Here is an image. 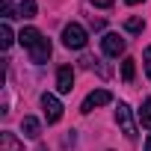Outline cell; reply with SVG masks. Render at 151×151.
Masks as SVG:
<instances>
[{
	"label": "cell",
	"mask_w": 151,
	"mask_h": 151,
	"mask_svg": "<svg viewBox=\"0 0 151 151\" xmlns=\"http://www.w3.org/2000/svg\"><path fill=\"white\" fill-rule=\"evenodd\" d=\"M86 30L80 27V24H68L65 30H62V45L68 47V50H83L86 47Z\"/></svg>",
	"instance_id": "obj_1"
},
{
	"label": "cell",
	"mask_w": 151,
	"mask_h": 151,
	"mask_svg": "<svg viewBox=\"0 0 151 151\" xmlns=\"http://www.w3.org/2000/svg\"><path fill=\"white\" fill-rule=\"evenodd\" d=\"M116 124H119V130H122L127 139H136V122H133V113H130V107L122 104V101H119V107H116Z\"/></svg>",
	"instance_id": "obj_2"
},
{
	"label": "cell",
	"mask_w": 151,
	"mask_h": 151,
	"mask_svg": "<svg viewBox=\"0 0 151 151\" xmlns=\"http://www.w3.org/2000/svg\"><path fill=\"white\" fill-rule=\"evenodd\" d=\"M42 110H45L47 124H56V122L62 119V104H59V98H56V95H50V92H45V95H42Z\"/></svg>",
	"instance_id": "obj_3"
},
{
	"label": "cell",
	"mask_w": 151,
	"mask_h": 151,
	"mask_svg": "<svg viewBox=\"0 0 151 151\" xmlns=\"http://www.w3.org/2000/svg\"><path fill=\"white\" fill-rule=\"evenodd\" d=\"M27 53H30V59L36 62V65H42V62H47L50 59V39H45V36H39L30 47H27Z\"/></svg>",
	"instance_id": "obj_4"
},
{
	"label": "cell",
	"mask_w": 151,
	"mask_h": 151,
	"mask_svg": "<svg viewBox=\"0 0 151 151\" xmlns=\"http://www.w3.org/2000/svg\"><path fill=\"white\" fill-rule=\"evenodd\" d=\"M110 101H113V92H110V89H95V92H89V95H86V101H83L80 113H92L95 107H104V104H110Z\"/></svg>",
	"instance_id": "obj_5"
},
{
	"label": "cell",
	"mask_w": 151,
	"mask_h": 151,
	"mask_svg": "<svg viewBox=\"0 0 151 151\" xmlns=\"http://www.w3.org/2000/svg\"><path fill=\"white\" fill-rule=\"evenodd\" d=\"M101 50H104L107 56H122V53H124V39H122L119 33H104Z\"/></svg>",
	"instance_id": "obj_6"
},
{
	"label": "cell",
	"mask_w": 151,
	"mask_h": 151,
	"mask_svg": "<svg viewBox=\"0 0 151 151\" xmlns=\"http://www.w3.org/2000/svg\"><path fill=\"white\" fill-rule=\"evenodd\" d=\"M71 89H74V71H71V65H62L56 71V92L59 95H68Z\"/></svg>",
	"instance_id": "obj_7"
},
{
	"label": "cell",
	"mask_w": 151,
	"mask_h": 151,
	"mask_svg": "<svg viewBox=\"0 0 151 151\" xmlns=\"http://www.w3.org/2000/svg\"><path fill=\"white\" fill-rule=\"evenodd\" d=\"M21 130H24L27 139H39V136H42V122H39L36 116H24V119H21Z\"/></svg>",
	"instance_id": "obj_8"
},
{
	"label": "cell",
	"mask_w": 151,
	"mask_h": 151,
	"mask_svg": "<svg viewBox=\"0 0 151 151\" xmlns=\"http://www.w3.org/2000/svg\"><path fill=\"white\" fill-rule=\"evenodd\" d=\"M0 151H24V142H21L15 133L3 130V133H0Z\"/></svg>",
	"instance_id": "obj_9"
},
{
	"label": "cell",
	"mask_w": 151,
	"mask_h": 151,
	"mask_svg": "<svg viewBox=\"0 0 151 151\" xmlns=\"http://www.w3.org/2000/svg\"><path fill=\"white\" fill-rule=\"evenodd\" d=\"M133 74H136V59L124 56V59H122V80L130 83V80H133Z\"/></svg>",
	"instance_id": "obj_10"
},
{
	"label": "cell",
	"mask_w": 151,
	"mask_h": 151,
	"mask_svg": "<svg viewBox=\"0 0 151 151\" xmlns=\"http://www.w3.org/2000/svg\"><path fill=\"white\" fill-rule=\"evenodd\" d=\"M39 36H42V33H39L36 27H24V30H21V36H18V42H21L24 47H30V45H33Z\"/></svg>",
	"instance_id": "obj_11"
},
{
	"label": "cell",
	"mask_w": 151,
	"mask_h": 151,
	"mask_svg": "<svg viewBox=\"0 0 151 151\" xmlns=\"http://www.w3.org/2000/svg\"><path fill=\"white\" fill-rule=\"evenodd\" d=\"M139 124L151 130V98H145L142 107H139Z\"/></svg>",
	"instance_id": "obj_12"
},
{
	"label": "cell",
	"mask_w": 151,
	"mask_h": 151,
	"mask_svg": "<svg viewBox=\"0 0 151 151\" xmlns=\"http://www.w3.org/2000/svg\"><path fill=\"white\" fill-rule=\"evenodd\" d=\"M12 42H15V36H12L9 24L3 21V24H0V47H3V50H9V47H12Z\"/></svg>",
	"instance_id": "obj_13"
},
{
	"label": "cell",
	"mask_w": 151,
	"mask_h": 151,
	"mask_svg": "<svg viewBox=\"0 0 151 151\" xmlns=\"http://www.w3.org/2000/svg\"><path fill=\"white\" fill-rule=\"evenodd\" d=\"M18 18H36V0H24L18 9Z\"/></svg>",
	"instance_id": "obj_14"
},
{
	"label": "cell",
	"mask_w": 151,
	"mask_h": 151,
	"mask_svg": "<svg viewBox=\"0 0 151 151\" xmlns=\"http://www.w3.org/2000/svg\"><path fill=\"white\" fill-rule=\"evenodd\" d=\"M124 30H127V33H142V30H145V21L133 15V18H127V21H124Z\"/></svg>",
	"instance_id": "obj_15"
},
{
	"label": "cell",
	"mask_w": 151,
	"mask_h": 151,
	"mask_svg": "<svg viewBox=\"0 0 151 151\" xmlns=\"http://www.w3.org/2000/svg\"><path fill=\"white\" fill-rule=\"evenodd\" d=\"M0 15H3V21H9V18H15V9L9 3H0Z\"/></svg>",
	"instance_id": "obj_16"
},
{
	"label": "cell",
	"mask_w": 151,
	"mask_h": 151,
	"mask_svg": "<svg viewBox=\"0 0 151 151\" xmlns=\"http://www.w3.org/2000/svg\"><path fill=\"white\" fill-rule=\"evenodd\" d=\"M145 74H148V77H151V45L145 47Z\"/></svg>",
	"instance_id": "obj_17"
},
{
	"label": "cell",
	"mask_w": 151,
	"mask_h": 151,
	"mask_svg": "<svg viewBox=\"0 0 151 151\" xmlns=\"http://www.w3.org/2000/svg\"><path fill=\"white\" fill-rule=\"evenodd\" d=\"M92 3H95V6H98V9H110V6H113V3H116V0H92Z\"/></svg>",
	"instance_id": "obj_18"
},
{
	"label": "cell",
	"mask_w": 151,
	"mask_h": 151,
	"mask_svg": "<svg viewBox=\"0 0 151 151\" xmlns=\"http://www.w3.org/2000/svg\"><path fill=\"white\" fill-rule=\"evenodd\" d=\"M124 3H127V6H136V3H142V0H124Z\"/></svg>",
	"instance_id": "obj_19"
},
{
	"label": "cell",
	"mask_w": 151,
	"mask_h": 151,
	"mask_svg": "<svg viewBox=\"0 0 151 151\" xmlns=\"http://www.w3.org/2000/svg\"><path fill=\"white\" fill-rule=\"evenodd\" d=\"M145 151H151V136H148V139H145Z\"/></svg>",
	"instance_id": "obj_20"
}]
</instances>
